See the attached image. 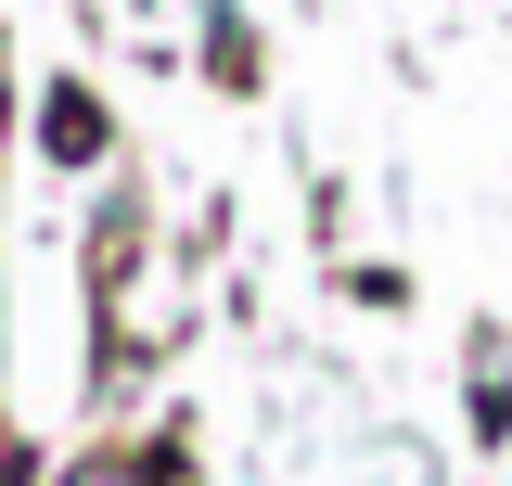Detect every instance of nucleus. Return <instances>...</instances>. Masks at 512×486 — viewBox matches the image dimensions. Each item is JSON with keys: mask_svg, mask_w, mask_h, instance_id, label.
I'll list each match as a JSON object with an SVG mask.
<instances>
[{"mask_svg": "<svg viewBox=\"0 0 512 486\" xmlns=\"http://www.w3.org/2000/svg\"><path fill=\"white\" fill-rule=\"evenodd\" d=\"M77 486H141V461H90V474H77Z\"/></svg>", "mask_w": 512, "mask_h": 486, "instance_id": "1", "label": "nucleus"}]
</instances>
